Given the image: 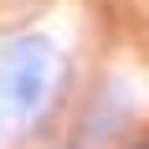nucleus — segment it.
Segmentation results:
<instances>
[{"label":"nucleus","mask_w":149,"mask_h":149,"mask_svg":"<svg viewBox=\"0 0 149 149\" xmlns=\"http://www.w3.org/2000/svg\"><path fill=\"white\" fill-rule=\"evenodd\" d=\"M62 77V52L46 36H5L0 41V134H26L52 103Z\"/></svg>","instance_id":"1"}]
</instances>
